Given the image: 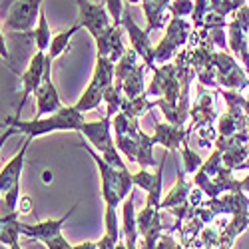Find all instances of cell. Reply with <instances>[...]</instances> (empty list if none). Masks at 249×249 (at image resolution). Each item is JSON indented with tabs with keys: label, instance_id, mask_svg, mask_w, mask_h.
<instances>
[{
	"label": "cell",
	"instance_id": "obj_10",
	"mask_svg": "<svg viewBox=\"0 0 249 249\" xmlns=\"http://www.w3.org/2000/svg\"><path fill=\"white\" fill-rule=\"evenodd\" d=\"M34 138H28L24 143H22V148H20V152L4 165L2 172H0V192L6 194L10 188H14V185L20 181V174H22V165H24V156L30 148V143H32Z\"/></svg>",
	"mask_w": 249,
	"mask_h": 249
},
{
	"label": "cell",
	"instance_id": "obj_21",
	"mask_svg": "<svg viewBox=\"0 0 249 249\" xmlns=\"http://www.w3.org/2000/svg\"><path fill=\"white\" fill-rule=\"evenodd\" d=\"M18 212L22 213V215H28V213L32 212V199H30V197H20Z\"/></svg>",
	"mask_w": 249,
	"mask_h": 249
},
{
	"label": "cell",
	"instance_id": "obj_6",
	"mask_svg": "<svg viewBox=\"0 0 249 249\" xmlns=\"http://www.w3.org/2000/svg\"><path fill=\"white\" fill-rule=\"evenodd\" d=\"M44 70H46V52L36 50V54L32 56L26 72L22 74V78H20V82H22V100H20L18 108H16L18 114H20V110L24 108L28 96L34 94L36 88L40 86V82H42V78H44Z\"/></svg>",
	"mask_w": 249,
	"mask_h": 249
},
{
	"label": "cell",
	"instance_id": "obj_15",
	"mask_svg": "<svg viewBox=\"0 0 249 249\" xmlns=\"http://www.w3.org/2000/svg\"><path fill=\"white\" fill-rule=\"evenodd\" d=\"M34 40H36V48L40 52H48L50 42H52V34L48 28V20H46L44 10H40V14H38V28L34 30Z\"/></svg>",
	"mask_w": 249,
	"mask_h": 249
},
{
	"label": "cell",
	"instance_id": "obj_5",
	"mask_svg": "<svg viewBox=\"0 0 249 249\" xmlns=\"http://www.w3.org/2000/svg\"><path fill=\"white\" fill-rule=\"evenodd\" d=\"M50 66H52V60L46 54V70H44V78L40 82V86L36 88L34 96H36V118L44 116V114H54L62 108V102L60 96L52 84V76H50Z\"/></svg>",
	"mask_w": 249,
	"mask_h": 249
},
{
	"label": "cell",
	"instance_id": "obj_11",
	"mask_svg": "<svg viewBox=\"0 0 249 249\" xmlns=\"http://www.w3.org/2000/svg\"><path fill=\"white\" fill-rule=\"evenodd\" d=\"M188 130L181 126H174V124H160L156 122V134L152 136L156 143H161L163 148L168 150H176L179 146H183Z\"/></svg>",
	"mask_w": 249,
	"mask_h": 249
},
{
	"label": "cell",
	"instance_id": "obj_19",
	"mask_svg": "<svg viewBox=\"0 0 249 249\" xmlns=\"http://www.w3.org/2000/svg\"><path fill=\"white\" fill-rule=\"evenodd\" d=\"M48 249H74V245H70L64 237H62V233L60 235H56V237H50V239H44L42 241Z\"/></svg>",
	"mask_w": 249,
	"mask_h": 249
},
{
	"label": "cell",
	"instance_id": "obj_13",
	"mask_svg": "<svg viewBox=\"0 0 249 249\" xmlns=\"http://www.w3.org/2000/svg\"><path fill=\"white\" fill-rule=\"evenodd\" d=\"M188 174L185 172H179L178 168V181L176 185L170 190V194L165 196V199H161V207H165V210H172V207L183 203V201H188L190 197V192H192V183L188 181V178H185Z\"/></svg>",
	"mask_w": 249,
	"mask_h": 249
},
{
	"label": "cell",
	"instance_id": "obj_7",
	"mask_svg": "<svg viewBox=\"0 0 249 249\" xmlns=\"http://www.w3.org/2000/svg\"><path fill=\"white\" fill-rule=\"evenodd\" d=\"M112 126H114L112 116L106 114V118H102L100 122H90V124L86 122L84 128H82V134L90 140V143H94L100 154H106L116 148L112 140Z\"/></svg>",
	"mask_w": 249,
	"mask_h": 249
},
{
	"label": "cell",
	"instance_id": "obj_9",
	"mask_svg": "<svg viewBox=\"0 0 249 249\" xmlns=\"http://www.w3.org/2000/svg\"><path fill=\"white\" fill-rule=\"evenodd\" d=\"M76 2L80 6V14H82L80 24L84 28H88L94 38L110 28L108 12H106V8H104V4H90L88 0H76Z\"/></svg>",
	"mask_w": 249,
	"mask_h": 249
},
{
	"label": "cell",
	"instance_id": "obj_8",
	"mask_svg": "<svg viewBox=\"0 0 249 249\" xmlns=\"http://www.w3.org/2000/svg\"><path fill=\"white\" fill-rule=\"evenodd\" d=\"M78 207L72 205L66 215H62L60 219H44L40 223H22L20 225V231H22V235H26L28 239H38V241H44V239H50V237H56L62 233V227H64V223L70 219V215L74 213V210Z\"/></svg>",
	"mask_w": 249,
	"mask_h": 249
},
{
	"label": "cell",
	"instance_id": "obj_23",
	"mask_svg": "<svg viewBox=\"0 0 249 249\" xmlns=\"http://www.w3.org/2000/svg\"><path fill=\"white\" fill-rule=\"evenodd\" d=\"M10 249H22V247H20V243H12Z\"/></svg>",
	"mask_w": 249,
	"mask_h": 249
},
{
	"label": "cell",
	"instance_id": "obj_14",
	"mask_svg": "<svg viewBox=\"0 0 249 249\" xmlns=\"http://www.w3.org/2000/svg\"><path fill=\"white\" fill-rule=\"evenodd\" d=\"M82 28V24H76V26H72L70 30H64V32H60V34H56L54 38H52V42H50V48H48V58L50 60H56L60 54H64L66 50H68V46H70V38L78 32Z\"/></svg>",
	"mask_w": 249,
	"mask_h": 249
},
{
	"label": "cell",
	"instance_id": "obj_12",
	"mask_svg": "<svg viewBox=\"0 0 249 249\" xmlns=\"http://www.w3.org/2000/svg\"><path fill=\"white\" fill-rule=\"evenodd\" d=\"M124 24H126V28H128V32H130V38H132V44H134L136 52L143 58V64L154 66V48L150 46L148 32L140 30L130 16H124Z\"/></svg>",
	"mask_w": 249,
	"mask_h": 249
},
{
	"label": "cell",
	"instance_id": "obj_20",
	"mask_svg": "<svg viewBox=\"0 0 249 249\" xmlns=\"http://www.w3.org/2000/svg\"><path fill=\"white\" fill-rule=\"evenodd\" d=\"M106 6L110 16L116 20V24H120V14H122V0H106Z\"/></svg>",
	"mask_w": 249,
	"mask_h": 249
},
{
	"label": "cell",
	"instance_id": "obj_18",
	"mask_svg": "<svg viewBox=\"0 0 249 249\" xmlns=\"http://www.w3.org/2000/svg\"><path fill=\"white\" fill-rule=\"evenodd\" d=\"M154 183H156V174H150L146 168H142L134 176V185H140V188L146 190V192H150L154 188Z\"/></svg>",
	"mask_w": 249,
	"mask_h": 249
},
{
	"label": "cell",
	"instance_id": "obj_2",
	"mask_svg": "<svg viewBox=\"0 0 249 249\" xmlns=\"http://www.w3.org/2000/svg\"><path fill=\"white\" fill-rule=\"evenodd\" d=\"M82 148H84V150L94 158L98 170H100L104 201H106L108 207H116L122 199L128 197L132 185H134V176H132L128 170H118V168H114V165H110L102 156H98L86 142L82 143Z\"/></svg>",
	"mask_w": 249,
	"mask_h": 249
},
{
	"label": "cell",
	"instance_id": "obj_17",
	"mask_svg": "<svg viewBox=\"0 0 249 249\" xmlns=\"http://www.w3.org/2000/svg\"><path fill=\"white\" fill-rule=\"evenodd\" d=\"M181 154H183V172H185V174L190 176V174H196V172L201 170L203 160H201L196 152H192L185 142H183V146H181Z\"/></svg>",
	"mask_w": 249,
	"mask_h": 249
},
{
	"label": "cell",
	"instance_id": "obj_16",
	"mask_svg": "<svg viewBox=\"0 0 249 249\" xmlns=\"http://www.w3.org/2000/svg\"><path fill=\"white\" fill-rule=\"evenodd\" d=\"M18 203H20V181L10 188L6 194H2V215H10L18 212Z\"/></svg>",
	"mask_w": 249,
	"mask_h": 249
},
{
	"label": "cell",
	"instance_id": "obj_22",
	"mask_svg": "<svg viewBox=\"0 0 249 249\" xmlns=\"http://www.w3.org/2000/svg\"><path fill=\"white\" fill-rule=\"evenodd\" d=\"M74 249H98V241H84L74 245Z\"/></svg>",
	"mask_w": 249,
	"mask_h": 249
},
{
	"label": "cell",
	"instance_id": "obj_3",
	"mask_svg": "<svg viewBox=\"0 0 249 249\" xmlns=\"http://www.w3.org/2000/svg\"><path fill=\"white\" fill-rule=\"evenodd\" d=\"M114 78H116V62H112L106 56H98L90 86L84 92V96H82L74 104V106L78 108V112L86 114L90 110H96L100 106V102L104 100V94H106V90L114 84V82H112Z\"/></svg>",
	"mask_w": 249,
	"mask_h": 249
},
{
	"label": "cell",
	"instance_id": "obj_1",
	"mask_svg": "<svg viewBox=\"0 0 249 249\" xmlns=\"http://www.w3.org/2000/svg\"><path fill=\"white\" fill-rule=\"evenodd\" d=\"M84 124H86L84 114L78 112L76 106H62L50 118H34L28 122L18 118H6L8 132L2 136V142L8 140L12 134H26L28 138H38V136H46L50 132H64V130L82 132Z\"/></svg>",
	"mask_w": 249,
	"mask_h": 249
},
{
	"label": "cell",
	"instance_id": "obj_4",
	"mask_svg": "<svg viewBox=\"0 0 249 249\" xmlns=\"http://www.w3.org/2000/svg\"><path fill=\"white\" fill-rule=\"evenodd\" d=\"M40 4H42V0H16L6 12L4 26L28 32L36 20V14H40Z\"/></svg>",
	"mask_w": 249,
	"mask_h": 249
}]
</instances>
